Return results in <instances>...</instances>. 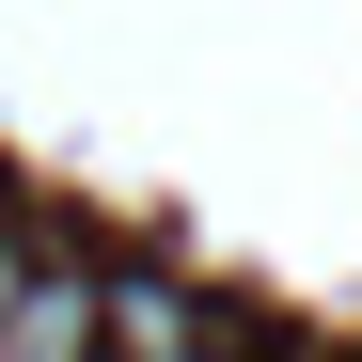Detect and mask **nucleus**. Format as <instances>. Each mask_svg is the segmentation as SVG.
I'll return each mask as SVG.
<instances>
[{
	"mask_svg": "<svg viewBox=\"0 0 362 362\" xmlns=\"http://www.w3.org/2000/svg\"><path fill=\"white\" fill-rule=\"evenodd\" d=\"M16 252H32V236H16V221H0V284H16Z\"/></svg>",
	"mask_w": 362,
	"mask_h": 362,
	"instance_id": "2",
	"label": "nucleus"
},
{
	"mask_svg": "<svg viewBox=\"0 0 362 362\" xmlns=\"http://www.w3.org/2000/svg\"><path fill=\"white\" fill-rule=\"evenodd\" d=\"M95 299H110V268L16 252V284H0V362H95Z\"/></svg>",
	"mask_w": 362,
	"mask_h": 362,
	"instance_id": "1",
	"label": "nucleus"
}]
</instances>
